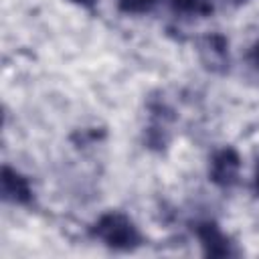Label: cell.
Instances as JSON below:
<instances>
[{"mask_svg":"<svg viewBox=\"0 0 259 259\" xmlns=\"http://www.w3.org/2000/svg\"><path fill=\"white\" fill-rule=\"evenodd\" d=\"M91 235H93V239H97L107 249L121 251V253L136 251L144 243V237H142L140 229L136 227V223L119 210L103 212L93 223Z\"/></svg>","mask_w":259,"mask_h":259,"instance_id":"1","label":"cell"},{"mask_svg":"<svg viewBox=\"0 0 259 259\" xmlns=\"http://www.w3.org/2000/svg\"><path fill=\"white\" fill-rule=\"evenodd\" d=\"M146 109H148V125L144 130V144L148 150L164 152L172 140L170 127L176 119V113L162 95H150L146 101Z\"/></svg>","mask_w":259,"mask_h":259,"instance_id":"2","label":"cell"},{"mask_svg":"<svg viewBox=\"0 0 259 259\" xmlns=\"http://www.w3.org/2000/svg\"><path fill=\"white\" fill-rule=\"evenodd\" d=\"M196 57L204 71L212 75H225L231 67L229 38L221 32H206L196 38Z\"/></svg>","mask_w":259,"mask_h":259,"instance_id":"3","label":"cell"},{"mask_svg":"<svg viewBox=\"0 0 259 259\" xmlns=\"http://www.w3.org/2000/svg\"><path fill=\"white\" fill-rule=\"evenodd\" d=\"M194 235H196V239L202 247L204 257L227 259V257H239L241 255V251L237 249V243L212 219L198 221L194 225Z\"/></svg>","mask_w":259,"mask_h":259,"instance_id":"4","label":"cell"},{"mask_svg":"<svg viewBox=\"0 0 259 259\" xmlns=\"http://www.w3.org/2000/svg\"><path fill=\"white\" fill-rule=\"evenodd\" d=\"M241 176V156L233 146H223L212 152L208 160V180L223 188L229 190L237 186Z\"/></svg>","mask_w":259,"mask_h":259,"instance_id":"5","label":"cell"},{"mask_svg":"<svg viewBox=\"0 0 259 259\" xmlns=\"http://www.w3.org/2000/svg\"><path fill=\"white\" fill-rule=\"evenodd\" d=\"M0 192H2V198L10 204L32 206V202H34V190L30 186V180L22 172H18L16 168H12L8 164L2 166Z\"/></svg>","mask_w":259,"mask_h":259,"instance_id":"6","label":"cell"},{"mask_svg":"<svg viewBox=\"0 0 259 259\" xmlns=\"http://www.w3.org/2000/svg\"><path fill=\"white\" fill-rule=\"evenodd\" d=\"M170 6L180 18H206L212 14V0H170Z\"/></svg>","mask_w":259,"mask_h":259,"instance_id":"7","label":"cell"},{"mask_svg":"<svg viewBox=\"0 0 259 259\" xmlns=\"http://www.w3.org/2000/svg\"><path fill=\"white\" fill-rule=\"evenodd\" d=\"M115 2L117 8L125 14H146L160 4V0H115Z\"/></svg>","mask_w":259,"mask_h":259,"instance_id":"8","label":"cell"},{"mask_svg":"<svg viewBox=\"0 0 259 259\" xmlns=\"http://www.w3.org/2000/svg\"><path fill=\"white\" fill-rule=\"evenodd\" d=\"M103 138V130H97V127H83V130H77L73 136H71V142L77 146V148H87V146H93L95 142H99Z\"/></svg>","mask_w":259,"mask_h":259,"instance_id":"9","label":"cell"},{"mask_svg":"<svg viewBox=\"0 0 259 259\" xmlns=\"http://www.w3.org/2000/svg\"><path fill=\"white\" fill-rule=\"evenodd\" d=\"M245 63H247L249 71H251L255 77H259V38L249 47V51H247V55H245Z\"/></svg>","mask_w":259,"mask_h":259,"instance_id":"10","label":"cell"},{"mask_svg":"<svg viewBox=\"0 0 259 259\" xmlns=\"http://www.w3.org/2000/svg\"><path fill=\"white\" fill-rule=\"evenodd\" d=\"M69 2H73V4H77L81 8H85V10H95L97 4H99V0H69Z\"/></svg>","mask_w":259,"mask_h":259,"instance_id":"11","label":"cell"},{"mask_svg":"<svg viewBox=\"0 0 259 259\" xmlns=\"http://www.w3.org/2000/svg\"><path fill=\"white\" fill-rule=\"evenodd\" d=\"M253 186H255V192H257V196H259V164H257V168H255V178H253Z\"/></svg>","mask_w":259,"mask_h":259,"instance_id":"12","label":"cell"},{"mask_svg":"<svg viewBox=\"0 0 259 259\" xmlns=\"http://www.w3.org/2000/svg\"><path fill=\"white\" fill-rule=\"evenodd\" d=\"M227 2H233V4H241V2H247V0H227Z\"/></svg>","mask_w":259,"mask_h":259,"instance_id":"13","label":"cell"}]
</instances>
